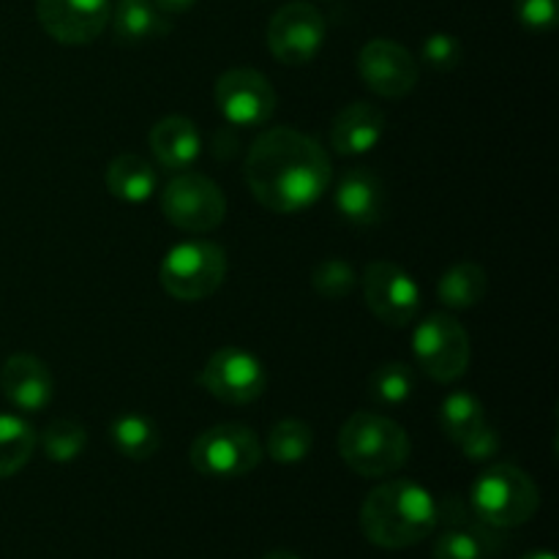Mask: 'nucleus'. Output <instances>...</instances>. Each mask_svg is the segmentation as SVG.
<instances>
[{"label":"nucleus","mask_w":559,"mask_h":559,"mask_svg":"<svg viewBox=\"0 0 559 559\" xmlns=\"http://www.w3.org/2000/svg\"><path fill=\"white\" fill-rule=\"evenodd\" d=\"M243 169L254 200L282 216L309 211L333 180V164L320 142L289 126L262 131Z\"/></svg>","instance_id":"nucleus-1"},{"label":"nucleus","mask_w":559,"mask_h":559,"mask_svg":"<svg viewBox=\"0 0 559 559\" xmlns=\"http://www.w3.org/2000/svg\"><path fill=\"white\" fill-rule=\"evenodd\" d=\"M437 524V500L415 480H385L360 506V530L371 544L388 551L418 546Z\"/></svg>","instance_id":"nucleus-2"},{"label":"nucleus","mask_w":559,"mask_h":559,"mask_svg":"<svg viewBox=\"0 0 559 559\" xmlns=\"http://www.w3.org/2000/svg\"><path fill=\"white\" fill-rule=\"evenodd\" d=\"M409 437L393 418L382 413L349 415L347 424L338 431V456L344 459L353 473L364 478H385L399 473L407 464Z\"/></svg>","instance_id":"nucleus-3"},{"label":"nucleus","mask_w":559,"mask_h":559,"mask_svg":"<svg viewBox=\"0 0 559 559\" xmlns=\"http://www.w3.org/2000/svg\"><path fill=\"white\" fill-rule=\"evenodd\" d=\"M540 491L524 469L513 464H491L469 489V511L491 530L522 527L538 513Z\"/></svg>","instance_id":"nucleus-4"},{"label":"nucleus","mask_w":559,"mask_h":559,"mask_svg":"<svg viewBox=\"0 0 559 559\" xmlns=\"http://www.w3.org/2000/svg\"><path fill=\"white\" fill-rule=\"evenodd\" d=\"M227 276V251L213 240H183L164 254L158 282L175 300L211 298Z\"/></svg>","instance_id":"nucleus-5"},{"label":"nucleus","mask_w":559,"mask_h":559,"mask_svg":"<svg viewBox=\"0 0 559 559\" xmlns=\"http://www.w3.org/2000/svg\"><path fill=\"white\" fill-rule=\"evenodd\" d=\"M262 442L249 426L243 424H218L205 429L191 445V467L205 478L233 480L254 473L260 467Z\"/></svg>","instance_id":"nucleus-6"},{"label":"nucleus","mask_w":559,"mask_h":559,"mask_svg":"<svg viewBox=\"0 0 559 559\" xmlns=\"http://www.w3.org/2000/svg\"><path fill=\"white\" fill-rule=\"evenodd\" d=\"M162 213L183 233L205 235L222 227L227 218V197L216 180L202 173H175L162 189Z\"/></svg>","instance_id":"nucleus-7"},{"label":"nucleus","mask_w":559,"mask_h":559,"mask_svg":"<svg viewBox=\"0 0 559 559\" xmlns=\"http://www.w3.org/2000/svg\"><path fill=\"white\" fill-rule=\"evenodd\" d=\"M415 360L437 382H456L467 374L469 336L451 314H429L413 336Z\"/></svg>","instance_id":"nucleus-8"},{"label":"nucleus","mask_w":559,"mask_h":559,"mask_svg":"<svg viewBox=\"0 0 559 559\" xmlns=\"http://www.w3.org/2000/svg\"><path fill=\"white\" fill-rule=\"evenodd\" d=\"M200 385L224 404H251L265 393L267 371L254 353L229 344L202 366Z\"/></svg>","instance_id":"nucleus-9"},{"label":"nucleus","mask_w":559,"mask_h":559,"mask_svg":"<svg viewBox=\"0 0 559 559\" xmlns=\"http://www.w3.org/2000/svg\"><path fill=\"white\" fill-rule=\"evenodd\" d=\"M325 44V16L304 0L282 5L267 25V49L284 66H306Z\"/></svg>","instance_id":"nucleus-10"},{"label":"nucleus","mask_w":559,"mask_h":559,"mask_svg":"<svg viewBox=\"0 0 559 559\" xmlns=\"http://www.w3.org/2000/svg\"><path fill=\"white\" fill-rule=\"evenodd\" d=\"M364 298L371 314L391 328H407L420 311L418 282L388 260H377L366 267Z\"/></svg>","instance_id":"nucleus-11"},{"label":"nucleus","mask_w":559,"mask_h":559,"mask_svg":"<svg viewBox=\"0 0 559 559\" xmlns=\"http://www.w3.org/2000/svg\"><path fill=\"white\" fill-rule=\"evenodd\" d=\"M216 104L227 123L254 129L273 118L278 96L262 71L229 69L216 82Z\"/></svg>","instance_id":"nucleus-12"},{"label":"nucleus","mask_w":559,"mask_h":559,"mask_svg":"<svg viewBox=\"0 0 559 559\" xmlns=\"http://www.w3.org/2000/svg\"><path fill=\"white\" fill-rule=\"evenodd\" d=\"M358 74L377 96L404 98L415 91L420 71L407 47L391 38H374L358 52Z\"/></svg>","instance_id":"nucleus-13"},{"label":"nucleus","mask_w":559,"mask_h":559,"mask_svg":"<svg viewBox=\"0 0 559 559\" xmlns=\"http://www.w3.org/2000/svg\"><path fill=\"white\" fill-rule=\"evenodd\" d=\"M36 14L49 38L69 47L91 44L109 22V0H36Z\"/></svg>","instance_id":"nucleus-14"},{"label":"nucleus","mask_w":559,"mask_h":559,"mask_svg":"<svg viewBox=\"0 0 559 559\" xmlns=\"http://www.w3.org/2000/svg\"><path fill=\"white\" fill-rule=\"evenodd\" d=\"M0 388L11 407L22 413H41L55 399V377L36 355H11L0 371Z\"/></svg>","instance_id":"nucleus-15"},{"label":"nucleus","mask_w":559,"mask_h":559,"mask_svg":"<svg viewBox=\"0 0 559 559\" xmlns=\"http://www.w3.org/2000/svg\"><path fill=\"white\" fill-rule=\"evenodd\" d=\"M336 211L355 227H374L385 218V183L369 167H353L342 175L336 186Z\"/></svg>","instance_id":"nucleus-16"},{"label":"nucleus","mask_w":559,"mask_h":559,"mask_svg":"<svg viewBox=\"0 0 559 559\" xmlns=\"http://www.w3.org/2000/svg\"><path fill=\"white\" fill-rule=\"evenodd\" d=\"M388 118L377 104L353 102L333 118L331 145L342 156H364L385 136Z\"/></svg>","instance_id":"nucleus-17"},{"label":"nucleus","mask_w":559,"mask_h":559,"mask_svg":"<svg viewBox=\"0 0 559 559\" xmlns=\"http://www.w3.org/2000/svg\"><path fill=\"white\" fill-rule=\"evenodd\" d=\"M151 151L158 167L169 169V173L189 169L202 151V136L194 120L183 118V115H169V118L158 120L151 129Z\"/></svg>","instance_id":"nucleus-18"},{"label":"nucleus","mask_w":559,"mask_h":559,"mask_svg":"<svg viewBox=\"0 0 559 559\" xmlns=\"http://www.w3.org/2000/svg\"><path fill=\"white\" fill-rule=\"evenodd\" d=\"M104 183H107L109 194L129 205H140V202L151 200L158 189V175L147 158L136 156V153H120L109 162L107 173H104Z\"/></svg>","instance_id":"nucleus-19"},{"label":"nucleus","mask_w":559,"mask_h":559,"mask_svg":"<svg viewBox=\"0 0 559 559\" xmlns=\"http://www.w3.org/2000/svg\"><path fill=\"white\" fill-rule=\"evenodd\" d=\"M112 36L118 44H142L169 31L167 14L153 0H118L112 14Z\"/></svg>","instance_id":"nucleus-20"},{"label":"nucleus","mask_w":559,"mask_h":559,"mask_svg":"<svg viewBox=\"0 0 559 559\" xmlns=\"http://www.w3.org/2000/svg\"><path fill=\"white\" fill-rule=\"evenodd\" d=\"M109 437H112V445L120 456L131 459V462H145V459H153L162 448V431L153 424L147 415L140 413H126L118 415L112 420V429H109Z\"/></svg>","instance_id":"nucleus-21"},{"label":"nucleus","mask_w":559,"mask_h":559,"mask_svg":"<svg viewBox=\"0 0 559 559\" xmlns=\"http://www.w3.org/2000/svg\"><path fill=\"white\" fill-rule=\"evenodd\" d=\"M486 289H489V276L478 262H459V265L448 267L437 284V295L442 304L456 311L478 306L486 298Z\"/></svg>","instance_id":"nucleus-22"},{"label":"nucleus","mask_w":559,"mask_h":559,"mask_svg":"<svg viewBox=\"0 0 559 559\" xmlns=\"http://www.w3.org/2000/svg\"><path fill=\"white\" fill-rule=\"evenodd\" d=\"M36 451V431L16 415H0V480L11 478L31 462Z\"/></svg>","instance_id":"nucleus-23"},{"label":"nucleus","mask_w":559,"mask_h":559,"mask_svg":"<svg viewBox=\"0 0 559 559\" xmlns=\"http://www.w3.org/2000/svg\"><path fill=\"white\" fill-rule=\"evenodd\" d=\"M314 445V431L306 420L284 418L273 424L271 435H267L265 453L278 464H298L304 462Z\"/></svg>","instance_id":"nucleus-24"},{"label":"nucleus","mask_w":559,"mask_h":559,"mask_svg":"<svg viewBox=\"0 0 559 559\" xmlns=\"http://www.w3.org/2000/svg\"><path fill=\"white\" fill-rule=\"evenodd\" d=\"M415 391V374L413 366L402 364V360H391L371 371L369 377V396L371 402L380 407H402L409 402Z\"/></svg>","instance_id":"nucleus-25"},{"label":"nucleus","mask_w":559,"mask_h":559,"mask_svg":"<svg viewBox=\"0 0 559 559\" xmlns=\"http://www.w3.org/2000/svg\"><path fill=\"white\" fill-rule=\"evenodd\" d=\"M480 424H486V409L480 404L478 396L467 391H456L451 396H445L440 409V426L445 431V437L451 442H462L469 431L478 429Z\"/></svg>","instance_id":"nucleus-26"},{"label":"nucleus","mask_w":559,"mask_h":559,"mask_svg":"<svg viewBox=\"0 0 559 559\" xmlns=\"http://www.w3.org/2000/svg\"><path fill=\"white\" fill-rule=\"evenodd\" d=\"M486 527V524H484ZM484 527H451L435 544V559H491L495 544Z\"/></svg>","instance_id":"nucleus-27"},{"label":"nucleus","mask_w":559,"mask_h":559,"mask_svg":"<svg viewBox=\"0 0 559 559\" xmlns=\"http://www.w3.org/2000/svg\"><path fill=\"white\" fill-rule=\"evenodd\" d=\"M87 448V431L85 426L76 424V420L60 418L44 429L41 435V451L49 462L69 464L74 459H80Z\"/></svg>","instance_id":"nucleus-28"},{"label":"nucleus","mask_w":559,"mask_h":559,"mask_svg":"<svg viewBox=\"0 0 559 559\" xmlns=\"http://www.w3.org/2000/svg\"><path fill=\"white\" fill-rule=\"evenodd\" d=\"M355 284H358V276H355L353 265L347 260H338V257L322 260L314 267V273H311V287L328 300L347 298L355 289Z\"/></svg>","instance_id":"nucleus-29"},{"label":"nucleus","mask_w":559,"mask_h":559,"mask_svg":"<svg viewBox=\"0 0 559 559\" xmlns=\"http://www.w3.org/2000/svg\"><path fill=\"white\" fill-rule=\"evenodd\" d=\"M420 58L426 60V66H431L435 71H453L459 69L464 58L462 41L451 33H431L424 41V49H420Z\"/></svg>","instance_id":"nucleus-30"},{"label":"nucleus","mask_w":559,"mask_h":559,"mask_svg":"<svg viewBox=\"0 0 559 559\" xmlns=\"http://www.w3.org/2000/svg\"><path fill=\"white\" fill-rule=\"evenodd\" d=\"M513 14L527 31L549 33L557 27L559 0H513Z\"/></svg>","instance_id":"nucleus-31"},{"label":"nucleus","mask_w":559,"mask_h":559,"mask_svg":"<svg viewBox=\"0 0 559 559\" xmlns=\"http://www.w3.org/2000/svg\"><path fill=\"white\" fill-rule=\"evenodd\" d=\"M459 448H462L464 459H469V462H489V459L497 456V451H500V435H497L495 426L480 424L478 429L469 431V435L459 442Z\"/></svg>","instance_id":"nucleus-32"},{"label":"nucleus","mask_w":559,"mask_h":559,"mask_svg":"<svg viewBox=\"0 0 559 559\" xmlns=\"http://www.w3.org/2000/svg\"><path fill=\"white\" fill-rule=\"evenodd\" d=\"M164 14H183V11L194 9L197 0H153Z\"/></svg>","instance_id":"nucleus-33"},{"label":"nucleus","mask_w":559,"mask_h":559,"mask_svg":"<svg viewBox=\"0 0 559 559\" xmlns=\"http://www.w3.org/2000/svg\"><path fill=\"white\" fill-rule=\"evenodd\" d=\"M262 559H300V557L293 555V551H287V549H276V551H267Z\"/></svg>","instance_id":"nucleus-34"},{"label":"nucleus","mask_w":559,"mask_h":559,"mask_svg":"<svg viewBox=\"0 0 559 559\" xmlns=\"http://www.w3.org/2000/svg\"><path fill=\"white\" fill-rule=\"evenodd\" d=\"M522 559H557L555 555H551V551H530V555H524Z\"/></svg>","instance_id":"nucleus-35"}]
</instances>
